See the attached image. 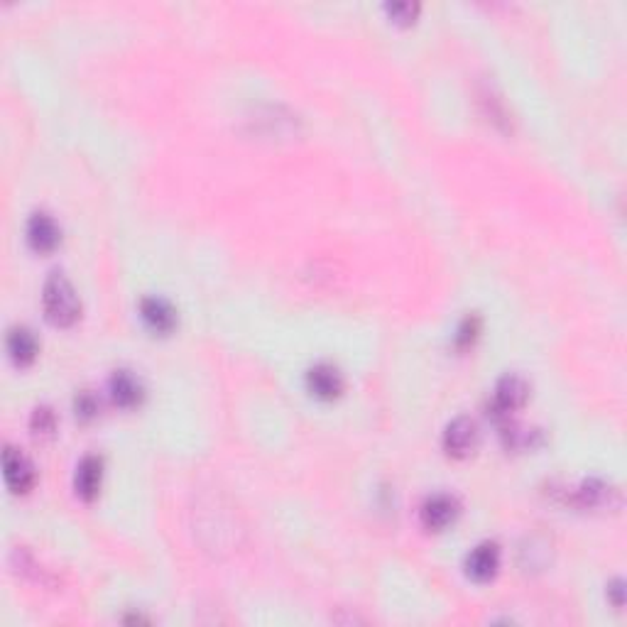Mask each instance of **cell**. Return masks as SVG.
<instances>
[{
	"instance_id": "cell-1",
	"label": "cell",
	"mask_w": 627,
	"mask_h": 627,
	"mask_svg": "<svg viewBox=\"0 0 627 627\" xmlns=\"http://www.w3.org/2000/svg\"><path fill=\"white\" fill-rule=\"evenodd\" d=\"M42 304L44 314L54 326H71L81 314L77 289L71 287V282L61 275V272H51L42 289Z\"/></svg>"
},
{
	"instance_id": "cell-2",
	"label": "cell",
	"mask_w": 627,
	"mask_h": 627,
	"mask_svg": "<svg viewBox=\"0 0 627 627\" xmlns=\"http://www.w3.org/2000/svg\"><path fill=\"white\" fill-rule=\"evenodd\" d=\"M529 398V382L518 373H508L505 378L498 380L495 385V392H492L491 412L492 416L501 422V419H510L512 412H518L522 405Z\"/></svg>"
},
{
	"instance_id": "cell-3",
	"label": "cell",
	"mask_w": 627,
	"mask_h": 627,
	"mask_svg": "<svg viewBox=\"0 0 627 627\" xmlns=\"http://www.w3.org/2000/svg\"><path fill=\"white\" fill-rule=\"evenodd\" d=\"M478 446V424L471 416H456L444 432V451L454 458L471 456Z\"/></svg>"
},
{
	"instance_id": "cell-4",
	"label": "cell",
	"mask_w": 627,
	"mask_h": 627,
	"mask_svg": "<svg viewBox=\"0 0 627 627\" xmlns=\"http://www.w3.org/2000/svg\"><path fill=\"white\" fill-rule=\"evenodd\" d=\"M419 518H422V525L432 532H439L444 527H449L454 519L458 518V501L454 495H446V492H436L432 498H426L419 510Z\"/></svg>"
},
{
	"instance_id": "cell-5",
	"label": "cell",
	"mask_w": 627,
	"mask_h": 627,
	"mask_svg": "<svg viewBox=\"0 0 627 627\" xmlns=\"http://www.w3.org/2000/svg\"><path fill=\"white\" fill-rule=\"evenodd\" d=\"M3 471H5V483L13 492H27L34 485V466L30 463V458L13 446H5L3 451Z\"/></svg>"
},
{
	"instance_id": "cell-6",
	"label": "cell",
	"mask_w": 627,
	"mask_h": 627,
	"mask_svg": "<svg viewBox=\"0 0 627 627\" xmlns=\"http://www.w3.org/2000/svg\"><path fill=\"white\" fill-rule=\"evenodd\" d=\"M498 568H501V547L495 542L478 544L466 557L468 578H473L478 584L491 581L498 574Z\"/></svg>"
},
{
	"instance_id": "cell-7",
	"label": "cell",
	"mask_w": 627,
	"mask_h": 627,
	"mask_svg": "<svg viewBox=\"0 0 627 627\" xmlns=\"http://www.w3.org/2000/svg\"><path fill=\"white\" fill-rule=\"evenodd\" d=\"M574 501L584 510H615L620 508V492L613 485L591 478L578 485Z\"/></svg>"
},
{
	"instance_id": "cell-8",
	"label": "cell",
	"mask_w": 627,
	"mask_h": 627,
	"mask_svg": "<svg viewBox=\"0 0 627 627\" xmlns=\"http://www.w3.org/2000/svg\"><path fill=\"white\" fill-rule=\"evenodd\" d=\"M306 385H309L312 395H316L319 399H333L339 398L341 390H343V378H341L336 365L319 363L306 373Z\"/></svg>"
},
{
	"instance_id": "cell-9",
	"label": "cell",
	"mask_w": 627,
	"mask_h": 627,
	"mask_svg": "<svg viewBox=\"0 0 627 627\" xmlns=\"http://www.w3.org/2000/svg\"><path fill=\"white\" fill-rule=\"evenodd\" d=\"M27 240L37 253H50L60 243V229L47 213H33L27 223Z\"/></svg>"
},
{
	"instance_id": "cell-10",
	"label": "cell",
	"mask_w": 627,
	"mask_h": 627,
	"mask_svg": "<svg viewBox=\"0 0 627 627\" xmlns=\"http://www.w3.org/2000/svg\"><path fill=\"white\" fill-rule=\"evenodd\" d=\"M140 314H143L145 323L157 333H170L177 326V312L174 306L162 297H147L140 304Z\"/></svg>"
},
{
	"instance_id": "cell-11",
	"label": "cell",
	"mask_w": 627,
	"mask_h": 627,
	"mask_svg": "<svg viewBox=\"0 0 627 627\" xmlns=\"http://www.w3.org/2000/svg\"><path fill=\"white\" fill-rule=\"evenodd\" d=\"M103 475V461L98 456H84L81 463L77 466V475H74V488L81 501H94L96 492L101 488Z\"/></svg>"
},
{
	"instance_id": "cell-12",
	"label": "cell",
	"mask_w": 627,
	"mask_h": 627,
	"mask_svg": "<svg viewBox=\"0 0 627 627\" xmlns=\"http://www.w3.org/2000/svg\"><path fill=\"white\" fill-rule=\"evenodd\" d=\"M110 398L120 407H136L143 398V388H140L136 375L127 373V370H118L110 378Z\"/></svg>"
},
{
	"instance_id": "cell-13",
	"label": "cell",
	"mask_w": 627,
	"mask_h": 627,
	"mask_svg": "<svg viewBox=\"0 0 627 627\" xmlns=\"http://www.w3.org/2000/svg\"><path fill=\"white\" fill-rule=\"evenodd\" d=\"M8 351L10 358L17 365H30L37 358L40 346H37V339H34L33 331L25 329V326H15L8 333Z\"/></svg>"
},
{
	"instance_id": "cell-14",
	"label": "cell",
	"mask_w": 627,
	"mask_h": 627,
	"mask_svg": "<svg viewBox=\"0 0 627 627\" xmlns=\"http://www.w3.org/2000/svg\"><path fill=\"white\" fill-rule=\"evenodd\" d=\"M30 426L37 436H51L54 429H57V416L50 407H37L33 412V419H30Z\"/></svg>"
},
{
	"instance_id": "cell-15",
	"label": "cell",
	"mask_w": 627,
	"mask_h": 627,
	"mask_svg": "<svg viewBox=\"0 0 627 627\" xmlns=\"http://www.w3.org/2000/svg\"><path fill=\"white\" fill-rule=\"evenodd\" d=\"M385 10L390 13L395 23H399V25H409V23H415L416 13H419V5L405 0V3H388Z\"/></svg>"
},
{
	"instance_id": "cell-16",
	"label": "cell",
	"mask_w": 627,
	"mask_h": 627,
	"mask_svg": "<svg viewBox=\"0 0 627 627\" xmlns=\"http://www.w3.org/2000/svg\"><path fill=\"white\" fill-rule=\"evenodd\" d=\"M74 407H77V415L81 416V419H91V416H96V412H98V399L94 398V392H79Z\"/></svg>"
},
{
	"instance_id": "cell-17",
	"label": "cell",
	"mask_w": 627,
	"mask_h": 627,
	"mask_svg": "<svg viewBox=\"0 0 627 627\" xmlns=\"http://www.w3.org/2000/svg\"><path fill=\"white\" fill-rule=\"evenodd\" d=\"M475 331H478V322H471V319H466V323L458 329V343H468V341H473Z\"/></svg>"
},
{
	"instance_id": "cell-18",
	"label": "cell",
	"mask_w": 627,
	"mask_h": 627,
	"mask_svg": "<svg viewBox=\"0 0 627 627\" xmlns=\"http://www.w3.org/2000/svg\"><path fill=\"white\" fill-rule=\"evenodd\" d=\"M611 594H613V603L615 605H622V581H615V584L611 585Z\"/></svg>"
}]
</instances>
